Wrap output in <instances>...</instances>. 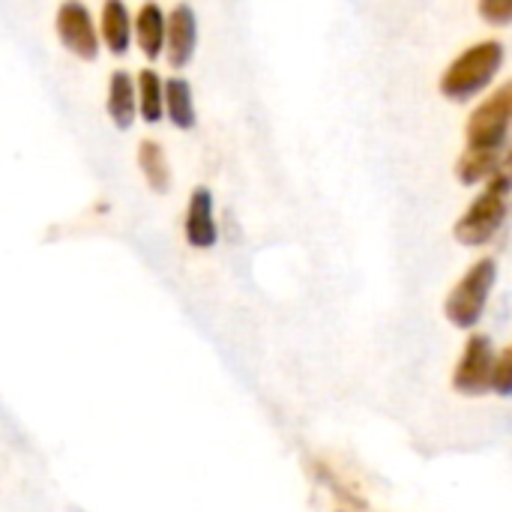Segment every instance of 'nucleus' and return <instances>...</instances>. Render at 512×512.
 <instances>
[{
	"instance_id": "nucleus-11",
	"label": "nucleus",
	"mask_w": 512,
	"mask_h": 512,
	"mask_svg": "<svg viewBox=\"0 0 512 512\" xmlns=\"http://www.w3.org/2000/svg\"><path fill=\"white\" fill-rule=\"evenodd\" d=\"M165 42H168V18L159 9V3L147 0L135 15V45L147 60H156L162 57Z\"/></svg>"
},
{
	"instance_id": "nucleus-17",
	"label": "nucleus",
	"mask_w": 512,
	"mask_h": 512,
	"mask_svg": "<svg viewBox=\"0 0 512 512\" xmlns=\"http://www.w3.org/2000/svg\"><path fill=\"white\" fill-rule=\"evenodd\" d=\"M492 390L501 396H512V345H507L498 360H495V378H492Z\"/></svg>"
},
{
	"instance_id": "nucleus-6",
	"label": "nucleus",
	"mask_w": 512,
	"mask_h": 512,
	"mask_svg": "<svg viewBox=\"0 0 512 512\" xmlns=\"http://www.w3.org/2000/svg\"><path fill=\"white\" fill-rule=\"evenodd\" d=\"M495 351H492V339L474 333L465 342L462 360L453 372V387L465 396H483L492 387L495 378Z\"/></svg>"
},
{
	"instance_id": "nucleus-10",
	"label": "nucleus",
	"mask_w": 512,
	"mask_h": 512,
	"mask_svg": "<svg viewBox=\"0 0 512 512\" xmlns=\"http://www.w3.org/2000/svg\"><path fill=\"white\" fill-rule=\"evenodd\" d=\"M99 33L111 54H126L135 39V18L129 15L123 0H105L99 15Z\"/></svg>"
},
{
	"instance_id": "nucleus-1",
	"label": "nucleus",
	"mask_w": 512,
	"mask_h": 512,
	"mask_svg": "<svg viewBox=\"0 0 512 512\" xmlns=\"http://www.w3.org/2000/svg\"><path fill=\"white\" fill-rule=\"evenodd\" d=\"M504 63V45L495 39H483L471 48H465L444 72L438 81V90L450 99V102H468L477 93H483L498 69Z\"/></svg>"
},
{
	"instance_id": "nucleus-5",
	"label": "nucleus",
	"mask_w": 512,
	"mask_h": 512,
	"mask_svg": "<svg viewBox=\"0 0 512 512\" xmlns=\"http://www.w3.org/2000/svg\"><path fill=\"white\" fill-rule=\"evenodd\" d=\"M54 27H57V39L63 42V48L69 54H75L78 60H96L99 57V36L90 9L81 0H63L57 15H54Z\"/></svg>"
},
{
	"instance_id": "nucleus-12",
	"label": "nucleus",
	"mask_w": 512,
	"mask_h": 512,
	"mask_svg": "<svg viewBox=\"0 0 512 512\" xmlns=\"http://www.w3.org/2000/svg\"><path fill=\"white\" fill-rule=\"evenodd\" d=\"M504 150H489V147H465V153L456 162V177L465 186H480L489 183L501 171Z\"/></svg>"
},
{
	"instance_id": "nucleus-14",
	"label": "nucleus",
	"mask_w": 512,
	"mask_h": 512,
	"mask_svg": "<svg viewBox=\"0 0 512 512\" xmlns=\"http://www.w3.org/2000/svg\"><path fill=\"white\" fill-rule=\"evenodd\" d=\"M135 81H138V108L144 123H159L165 117V81L159 78L156 69H141Z\"/></svg>"
},
{
	"instance_id": "nucleus-2",
	"label": "nucleus",
	"mask_w": 512,
	"mask_h": 512,
	"mask_svg": "<svg viewBox=\"0 0 512 512\" xmlns=\"http://www.w3.org/2000/svg\"><path fill=\"white\" fill-rule=\"evenodd\" d=\"M512 180L504 174H495L486 189L471 201V207L459 216L453 225V234L462 246H486L498 237V231L507 222L510 213Z\"/></svg>"
},
{
	"instance_id": "nucleus-16",
	"label": "nucleus",
	"mask_w": 512,
	"mask_h": 512,
	"mask_svg": "<svg viewBox=\"0 0 512 512\" xmlns=\"http://www.w3.org/2000/svg\"><path fill=\"white\" fill-rule=\"evenodd\" d=\"M477 12L492 27H507V24H512V0H480L477 3Z\"/></svg>"
},
{
	"instance_id": "nucleus-15",
	"label": "nucleus",
	"mask_w": 512,
	"mask_h": 512,
	"mask_svg": "<svg viewBox=\"0 0 512 512\" xmlns=\"http://www.w3.org/2000/svg\"><path fill=\"white\" fill-rule=\"evenodd\" d=\"M138 168L147 180V186L153 192H165L168 183H171V168H168V156L165 150L159 147V141L147 138L138 144Z\"/></svg>"
},
{
	"instance_id": "nucleus-4",
	"label": "nucleus",
	"mask_w": 512,
	"mask_h": 512,
	"mask_svg": "<svg viewBox=\"0 0 512 512\" xmlns=\"http://www.w3.org/2000/svg\"><path fill=\"white\" fill-rule=\"evenodd\" d=\"M512 129V78L495 87L468 117L465 138L468 147H489L504 150Z\"/></svg>"
},
{
	"instance_id": "nucleus-18",
	"label": "nucleus",
	"mask_w": 512,
	"mask_h": 512,
	"mask_svg": "<svg viewBox=\"0 0 512 512\" xmlns=\"http://www.w3.org/2000/svg\"><path fill=\"white\" fill-rule=\"evenodd\" d=\"M498 174H504V177L512 180V141L507 144V150H504V159H501V171Z\"/></svg>"
},
{
	"instance_id": "nucleus-9",
	"label": "nucleus",
	"mask_w": 512,
	"mask_h": 512,
	"mask_svg": "<svg viewBox=\"0 0 512 512\" xmlns=\"http://www.w3.org/2000/svg\"><path fill=\"white\" fill-rule=\"evenodd\" d=\"M105 108H108V117L114 120L117 129H129L135 123V117L141 114V108H138V81L129 72H123V69L111 72Z\"/></svg>"
},
{
	"instance_id": "nucleus-3",
	"label": "nucleus",
	"mask_w": 512,
	"mask_h": 512,
	"mask_svg": "<svg viewBox=\"0 0 512 512\" xmlns=\"http://www.w3.org/2000/svg\"><path fill=\"white\" fill-rule=\"evenodd\" d=\"M498 282V264L492 258H480L477 264L468 267V273L453 285V291L447 294V303H444V315L453 327H462V330H471L483 312H486V303L492 297V288Z\"/></svg>"
},
{
	"instance_id": "nucleus-8",
	"label": "nucleus",
	"mask_w": 512,
	"mask_h": 512,
	"mask_svg": "<svg viewBox=\"0 0 512 512\" xmlns=\"http://www.w3.org/2000/svg\"><path fill=\"white\" fill-rule=\"evenodd\" d=\"M198 45V18L192 12V6L177 3L168 12V42H165V57L174 69H183L192 63Z\"/></svg>"
},
{
	"instance_id": "nucleus-7",
	"label": "nucleus",
	"mask_w": 512,
	"mask_h": 512,
	"mask_svg": "<svg viewBox=\"0 0 512 512\" xmlns=\"http://www.w3.org/2000/svg\"><path fill=\"white\" fill-rule=\"evenodd\" d=\"M183 234L186 243L195 249H210L219 240V228H216V210H213V192L207 186H198L189 195L186 204V219H183Z\"/></svg>"
},
{
	"instance_id": "nucleus-13",
	"label": "nucleus",
	"mask_w": 512,
	"mask_h": 512,
	"mask_svg": "<svg viewBox=\"0 0 512 512\" xmlns=\"http://www.w3.org/2000/svg\"><path fill=\"white\" fill-rule=\"evenodd\" d=\"M165 114L177 129L195 126V99L186 78H168L165 81Z\"/></svg>"
}]
</instances>
